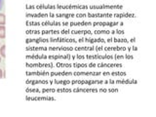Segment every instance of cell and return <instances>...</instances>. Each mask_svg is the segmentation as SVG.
Listing matches in <instances>:
<instances>
[{"mask_svg":"<svg viewBox=\"0 0 156 117\" xmlns=\"http://www.w3.org/2000/svg\"><path fill=\"white\" fill-rule=\"evenodd\" d=\"M98 67H108V68H117L122 67V63H99L97 65Z\"/></svg>","mask_w":156,"mask_h":117,"instance_id":"8","label":"cell"},{"mask_svg":"<svg viewBox=\"0 0 156 117\" xmlns=\"http://www.w3.org/2000/svg\"><path fill=\"white\" fill-rule=\"evenodd\" d=\"M2 77H3V70L0 68V78H2Z\"/></svg>","mask_w":156,"mask_h":117,"instance_id":"44","label":"cell"},{"mask_svg":"<svg viewBox=\"0 0 156 117\" xmlns=\"http://www.w3.org/2000/svg\"><path fill=\"white\" fill-rule=\"evenodd\" d=\"M49 83H50V82L47 81V80H28V81H26V84H31V85H36V84L47 85Z\"/></svg>","mask_w":156,"mask_h":117,"instance_id":"18","label":"cell"},{"mask_svg":"<svg viewBox=\"0 0 156 117\" xmlns=\"http://www.w3.org/2000/svg\"><path fill=\"white\" fill-rule=\"evenodd\" d=\"M5 36H6V28H5V25H0V38L4 39Z\"/></svg>","mask_w":156,"mask_h":117,"instance_id":"29","label":"cell"},{"mask_svg":"<svg viewBox=\"0 0 156 117\" xmlns=\"http://www.w3.org/2000/svg\"><path fill=\"white\" fill-rule=\"evenodd\" d=\"M78 42H87V43H106V40L104 38H91V37H84L77 40Z\"/></svg>","mask_w":156,"mask_h":117,"instance_id":"7","label":"cell"},{"mask_svg":"<svg viewBox=\"0 0 156 117\" xmlns=\"http://www.w3.org/2000/svg\"><path fill=\"white\" fill-rule=\"evenodd\" d=\"M41 92L42 93H55L56 90L55 89H42Z\"/></svg>","mask_w":156,"mask_h":117,"instance_id":"38","label":"cell"},{"mask_svg":"<svg viewBox=\"0 0 156 117\" xmlns=\"http://www.w3.org/2000/svg\"><path fill=\"white\" fill-rule=\"evenodd\" d=\"M6 23V17L3 13H0V25H5Z\"/></svg>","mask_w":156,"mask_h":117,"instance_id":"34","label":"cell"},{"mask_svg":"<svg viewBox=\"0 0 156 117\" xmlns=\"http://www.w3.org/2000/svg\"><path fill=\"white\" fill-rule=\"evenodd\" d=\"M97 66V63H90L88 65V67H96Z\"/></svg>","mask_w":156,"mask_h":117,"instance_id":"42","label":"cell"},{"mask_svg":"<svg viewBox=\"0 0 156 117\" xmlns=\"http://www.w3.org/2000/svg\"><path fill=\"white\" fill-rule=\"evenodd\" d=\"M115 60H133V55H116L113 57Z\"/></svg>","mask_w":156,"mask_h":117,"instance_id":"20","label":"cell"},{"mask_svg":"<svg viewBox=\"0 0 156 117\" xmlns=\"http://www.w3.org/2000/svg\"><path fill=\"white\" fill-rule=\"evenodd\" d=\"M26 92H28V93H40L41 92V90H39V89H26Z\"/></svg>","mask_w":156,"mask_h":117,"instance_id":"39","label":"cell"},{"mask_svg":"<svg viewBox=\"0 0 156 117\" xmlns=\"http://www.w3.org/2000/svg\"><path fill=\"white\" fill-rule=\"evenodd\" d=\"M28 100H54L55 99L54 98H40V97H36V98H26Z\"/></svg>","mask_w":156,"mask_h":117,"instance_id":"22","label":"cell"},{"mask_svg":"<svg viewBox=\"0 0 156 117\" xmlns=\"http://www.w3.org/2000/svg\"><path fill=\"white\" fill-rule=\"evenodd\" d=\"M50 75L51 76H64V77H68V76L73 75V73L69 72V71H61V72H55V71H53V72L50 73Z\"/></svg>","mask_w":156,"mask_h":117,"instance_id":"13","label":"cell"},{"mask_svg":"<svg viewBox=\"0 0 156 117\" xmlns=\"http://www.w3.org/2000/svg\"><path fill=\"white\" fill-rule=\"evenodd\" d=\"M73 58H78V60H84V58H85V56H82V55H76V56H74Z\"/></svg>","mask_w":156,"mask_h":117,"instance_id":"40","label":"cell"},{"mask_svg":"<svg viewBox=\"0 0 156 117\" xmlns=\"http://www.w3.org/2000/svg\"><path fill=\"white\" fill-rule=\"evenodd\" d=\"M26 66L28 67H52L53 63H26Z\"/></svg>","mask_w":156,"mask_h":117,"instance_id":"11","label":"cell"},{"mask_svg":"<svg viewBox=\"0 0 156 117\" xmlns=\"http://www.w3.org/2000/svg\"><path fill=\"white\" fill-rule=\"evenodd\" d=\"M54 83H55V84H59V85H64V86H66V85H70L71 84V81L70 80H55V81H54Z\"/></svg>","mask_w":156,"mask_h":117,"instance_id":"27","label":"cell"},{"mask_svg":"<svg viewBox=\"0 0 156 117\" xmlns=\"http://www.w3.org/2000/svg\"><path fill=\"white\" fill-rule=\"evenodd\" d=\"M71 84L73 85H101L104 84L103 80H95V79H92V80H72Z\"/></svg>","mask_w":156,"mask_h":117,"instance_id":"2","label":"cell"},{"mask_svg":"<svg viewBox=\"0 0 156 117\" xmlns=\"http://www.w3.org/2000/svg\"><path fill=\"white\" fill-rule=\"evenodd\" d=\"M90 10H103V9H110V10H121L123 9L122 5H108V4H101V5H91L89 6Z\"/></svg>","mask_w":156,"mask_h":117,"instance_id":"1","label":"cell"},{"mask_svg":"<svg viewBox=\"0 0 156 117\" xmlns=\"http://www.w3.org/2000/svg\"><path fill=\"white\" fill-rule=\"evenodd\" d=\"M93 34H116V30H94Z\"/></svg>","mask_w":156,"mask_h":117,"instance_id":"19","label":"cell"},{"mask_svg":"<svg viewBox=\"0 0 156 117\" xmlns=\"http://www.w3.org/2000/svg\"><path fill=\"white\" fill-rule=\"evenodd\" d=\"M49 50L54 51V50H57V51H72L74 50L73 47H50Z\"/></svg>","mask_w":156,"mask_h":117,"instance_id":"17","label":"cell"},{"mask_svg":"<svg viewBox=\"0 0 156 117\" xmlns=\"http://www.w3.org/2000/svg\"><path fill=\"white\" fill-rule=\"evenodd\" d=\"M26 75L28 76H49V73L47 71H34V72H26Z\"/></svg>","mask_w":156,"mask_h":117,"instance_id":"14","label":"cell"},{"mask_svg":"<svg viewBox=\"0 0 156 117\" xmlns=\"http://www.w3.org/2000/svg\"><path fill=\"white\" fill-rule=\"evenodd\" d=\"M26 50H28V51H29V50H33V51L41 50V51H45V50H47V48H45V47H28Z\"/></svg>","mask_w":156,"mask_h":117,"instance_id":"36","label":"cell"},{"mask_svg":"<svg viewBox=\"0 0 156 117\" xmlns=\"http://www.w3.org/2000/svg\"><path fill=\"white\" fill-rule=\"evenodd\" d=\"M3 5H4V0H0V11H1L2 8H3Z\"/></svg>","mask_w":156,"mask_h":117,"instance_id":"43","label":"cell"},{"mask_svg":"<svg viewBox=\"0 0 156 117\" xmlns=\"http://www.w3.org/2000/svg\"><path fill=\"white\" fill-rule=\"evenodd\" d=\"M50 42H66V43H76L77 40L74 38H51Z\"/></svg>","mask_w":156,"mask_h":117,"instance_id":"10","label":"cell"},{"mask_svg":"<svg viewBox=\"0 0 156 117\" xmlns=\"http://www.w3.org/2000/svg\"><path fill=\"white\" fill-rule=\"evenodd\" d=\"M75 51H94L95 50V46H90V47H75Z\"/></svg>","mask_w":156,"mask_h":117,"instance_id":"21","label":"cell"},{"mask_svg":"<svg viewBox=\"0 0 156 117\" xmlns=\"http://www.w3.org/2000/svg\"><path fill=\"white\" fill-rule=\"evenodd\" d=\"M72 34H93V31L91 30H70Z\"/></svg>","mask_w":156,"mask_h":117,"instance_id":"24","label":"cell"},{"mask_svg":"<svg viewBox=\"0 0 156 117\" xmlns=\"http://www.w3.org/2000/svg\"><path fill=\"white\" fill-rule=\"evenodd\" d=\"M99 92H101V93H116L118 92V89H99Z\"/></svg>","mask_w":156,"mask_h":117,"instance_id":"35","label":"cell"},{"mask_svg":"<svg viewBox=\"0 0 156 117\" xmlns=\"http://www.w3.org/2000/svg\"><path fill=\"white\" fill-rule=\"evenodd\" d=\"M71 58L70 55H52L49 56V58L51 60H60V58H63V60H69Z\"/></svg>","mask_w":156,"mask_h":117,"instance_id":"15","label":"cell"},{"mask_svg":"<svg viewBox=\"0 0 156 117\" xmlns=\"http://www.w3.org/2000/svg\"><path fill=\"white\" fill-rule=\"evenodd\" d=\"M103 50H104V47H99V46H98V47H95V51H97V52L103 51Z\"/></svg>","mask_w":156,"mask_h":117,"instance_id":"41","label":"cell"},{"mask_svg":"<svg viewBox=\"0 0 156 117\" xmlns=\"http://www.w3.org/2000/svg\"><path fill=\"white\" fill-rule=\"evenodd\" d=\"M56 92H58V93H70V92H72V90L69 89V88H63V89H57L56 90Z\"/></svg>","mask_w":156,"mask_h":117,"instance_id":"37","label":"cell"},{"mask_svg":"<svg viewBox=\"0 0 156 117\" xmlns=\"http://www.w3.org/2000/svg\"><path fill=\"white\" fill-rule=\"evenodd\" d=\"M112 42H116V43H129L130 41L126 38H112Z\"/></svg>","mask_w":156,"mask_h":117,"instance_id":"30","label":"cell"},{"mask_svg":"<svg viewBox=\"0 0 156 117\" xmlns=\"http://www.w3.org/2000/svg\"><path fill=\"white\" fill-rule=\"evenodd\" d=\"M72 66L77 68H87L88 67V63H74Z\"/></svg>","mask_w":156,"mask_h":117,"instance_id":"28","label":"cell"},{"mask_svg":"<svg viewBox=\"0 0 156 117\" xmlns=\"http://www.w3.org/2000/svg\"><path fill=\"white\" fill-rule=\"evenodd\" d=\"M29 42H35V43H38V42H49V39H45V38H35V39H26V43H29Z\"/></svg>","mask_w":156,"mask_h":117,"instance_id":"23","label":"cell"},{"mask_svg":"<svg viewBox=\"0 0 156 117\" xmlns=\"http://www.w3.org/2000/svg\"><path fill=\"white\" fill-rule=\"evenodd\" d=\"M123 23L118 22H94L92 25L94 26H116V25H123Z\"/></svg>","mask_w":156,"mask_h":117,"instance_id":"6","label":"cell"},{"mask_svg":"<svg viewBox=\"0 0 156 117\" xmlns=\"http://www.w3.org/2000/svg\"><path fill=\"white\" fill-rule=\"evenodd\" d=\"M74 76H87V77H94V76H101V72H97V71H75L73 73Z\"/></svg>","mask_w":156,"mask_h":117,"instance_id":"4","label":"cell"},{"mask_svg":"<svg viewBox=\"0 0 156 117\" xmlns=\"http://www.w3.org/2000/svg\"><path fill=\"white\" fill-rule=\"evenodd\" d=\"M92 22H77V23H74V22H71L69 23V25L71 26H89V25H92Z\"/></svg>","mask_w":156,"mask_h":117,"instance_id":"16","label":"cell"},{"mask_svg":"<svg viewBox=\"0 0 156 117\" xmlns=\"http://www.w3.org/2000/svg\"><path fill=\"white\" fill-rule=\"evenodd\" d=\"M106 42H108V43H109V42H112V38H108L106 40Z\"/></svg>","mask_w":156,"mask_h":117,"instance_id":"45","label":"cell"},{"mask_svg":"<svg viewBox=\"0 0 156 117\" xmlns=\"http://www.w3.org/2000/svg\"><path fill=\"white\" fill-rule=\"evenodd\" d=\"M1 58H2V57H1V56H0V63H1Z\"/></svg>","mask_w":156,"mask_h":117,"instance_id":"46","label":"cell"},{"mask_svg":"<svg viewBox=\"0 0 156 117\" xmlns=\"http://www.w3.org/2000/svg\"><path fill=\"white\" fill-rule=\"evenodd\" d=\"M58 67H64V68H71L72 65L71 63H58L57 65Z\"/></svg>","mask_w":156,"mask_h":117,"instance_id":"31","label":"cell"},{"mask_svg":"<svg viewBox=\"0 0 156 117\" xmlns=\"http://www.w3.org/2000/svg\"><path fill=\"white\" fill-rule=\"evenodd\" d=\"M47 58V56H45V55H33V56L28 55L26 56V58H33V60H37V58L44 60V58Z\"/></svg>","mask_w":156,"mask_h":117,"instance_id":"26","label":"cell"},{"mask_svg":"<svg viewBox=\"0 0 156 117\" xmlns=\"http://www.w3.org/2000/svg\"><path fill=\"white\" fill-rule=\"evenodd\" d=\"M114 84H137V80L134 79H120V80H114Z\"/></svg>","mask_w":156,"mask_h":117,"instance_id":"12","label":"cell"},{"mask_svg":"<svg viewBox=\"0 0 156 117\" xmlns=\"http://www.w3.org/2000/svg\"><path fill=\"white\" fill-rule=\"evenodd\" d=\"M35 8L37 9H55V6H52V5H39V6H36Z\"/></svg>","mask_w":156,"mask_h":117,"instance_id":"33","label":"cell"},{"mask_svg":"<svg viewBox=\"0 0 156 117\" xmlns=\"http://www.w3.org/2000/svg\"><path fill=\"white\" fill-rule=\"evenodd\" d=\"M127 73L125 71H113L110 73V76H117V77H125Z\"/></svg>","mask_w":156,"mask_h":117,"instance_id":"25","label":"cell"},{"mask_svg":"<svg viewBox=\"0 0 156 117\" xmlns=\"http://www.w3.org/2000/svg\"><path fill=\"white\" fill-rule=\"evenodd\" d=\"M0 56H1L2 58L6 57V46H5V45H2V46L0 47Z\"/></svg>","mask_w":156,"mask_h":117,"instance_id":"32","label":"cell"},{"mask_svg":"<svg viewBox=\"0 0 156 117\" xmlns=\"http://www.w3.org/2000/svg\"><path fill=\"white\" fill-rule=\"evenodd\" d=\"M58 9H69V10H75V9H81V10H87L89 9L88 5H58Z\"/></svg>","mask_w":156,"mask_h":117,"instance_id":"5","label":"cell"},{"mask_svg":"<svg viewBox=\"0 0 156 117\" xmlns=\"http://www.w3.org/2000/svg\"><path fill=\"white\" fill-rule=\"evenodd\" d=\"M86 60H112V55H86Z\"/></svg>","mask_w":156,"mask_h":117,"instance_id":"3","label":"cell"},{"mask_svg":"<svg viewBox=\"0 0 156 117\" xmlns=\"http://www.w3.org/2000/svg\"><path fill=\"white\" fill-rule=\"evenodd\" d=\"M131 49H135L137 50L136 47L134 48H131V47H106L104 48V50H106V51H128V50H131Z\"/></svg>","mask_w":156,"mask_h":117,"instance_id":"9","label":"cell"}]
</instances>
